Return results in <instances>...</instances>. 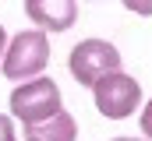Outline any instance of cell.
Returning a JSON list of instances; mask_svg holds the SVG:
<instances>
[{
    "label": "cell",
    "mask_w": 152,
    "mask_h": 141,
    "mask_svg": "<svg viewBox=\"0 0 152 141\" xmlns=\"http://www.w3.org/2000/svg\"><path fill=\"white\" fill-rule=\"evenodd\" d=\"M64 109V99H60V88L53 78H32L25 85H18L11 92V113L32 127V124H46L50 116H57Z\"/></svg>",
    "instance_id": "1"
},
{
    "label": "cell",
    "mask_w": 152,
    "mask_h": 141,
    "mask_svg": "<svg viewBox=\"0 0 152 141\" xmlns=\"http://www.w3.org/2000/svg\"><path fill=\"white\" fill-rule=\"evenodd\" d=\"M46 60H50V42H46V32L36 28V32H21L11 39V46L4 49L0 67L11 81H28L46 67Z\"/></svg>",
    "instance_id": "2"
},
{
    "label": "cell",
    "mask_w": 152,
    "mask_h": 141,
    "mask_svg": "<svg viewBox=\"0 0 152 141\" xmlns=\"http://www.w3.org/2000/svg\"><path fill=\"white\" fill-rule=\"evenodd\" d=\"M67 70L75 74L78 85H88V88H92L99 78L120 70V53H117L113 42L85 39V42H78L75 49H71V57H67Z\"/></svg>",
    "instance_id": "3"
},
{
    "label": "cell",
    "mask_w": 152,
    "mask_h": 141,
    "mask_svg": "<svg viewBox=\"0 0 152 141\" xmlns=\"http://www.w3.org/2000/svg\"><path fill=\"white\" fill-rule=\"evenodd\" d=\"M92 95H96V109L110 120H124L131 116L138 102H142V85L134 78H127L124 70H113L106 78H99L92 85Z\"/></svg>",
    "instance_id": "4"
},
{
    "label": "cell",
    "mask_w": 152,
    "mask_h": 141,
    "mask_svg": "<svg viewBox=\"0 0 152 141\" xmlns=\"http://www.w3.org/2000/svg\"><path fill=\"white\" fill-rule=\"evenodd\" d=\"M25 14L36 21L42 32H64L78 18L75 0H25Z\"/></svg>",
    "instance_id": "5"
},
{
    "label": "cell",
    "mask_w": 152,
    "mask_h": 141,
    "mask_svg": "<svg viewBox=\"0 0 152 141\" xmlns=\"http://www.w3.org/2000/svg\"><path fill=\"white\" fill-rule=\"evenodd\" d=\"M25 134L36 141H75L78 138V124L75 116L67 113V109H60L57 116H50L46 124H32V127H25Z\"/></svg>",
    "instance_id": "6"
},
{
    "label": "cell",
    "mask_w": 152,
    "mask_h": 141,
    "mask_svg": "<svg viewBox=\"0 0 152 141\" xmlns=\"http://www.w3.org/2000/svg\"><path fill=\"white\" fill-rule=\"evenodd\" d=\"M124 7L134 14H152V0H124Z\"/></svg>",
    "instance_id": "7"
},
{
    "label": "cell",
    "mask_w": 152,
    "mask_h": 141,
    "mask_svg": "<svg viewBox=\"0 0 152 141\" xmlns=\"http://www.w3.org/2000/svg\"><path fill=\"white\" fill-rule=\"evenodd\" d=\"M142 134L152 138V99L145 102V109H142Z\"/></svg>",
    "instance_id": "8"
},
{
    "label": "cell",
    "mask_w": 152,
    "mask_h": 141,
    "mask_svg": "<svg viewBox=\"0 0 152 141\" xmlns=\"http://www.w3.org/2000/svg\"><path fill=\"white\" fill-rule=\"evenodd\" d=\"M0 141H14V124H11V116H4V113H0Z\"/></svg>",
    "instance_id": "9"
},
{
    "label": "cell",
    "mask_w": 152,
    "mask_h": 141,
    "mask_svg": "<svg viewBox=\"0 0 152 141\" xmlns=\"http://www.w3.org/2000/svg\"><path fill=\"white\" fill-rule=\"evenodd\" d=\"M4 46H7V32H4V25H0V60H4Z\"/></svg>",
    "instance_id": "10"
},
{
    "label": "cell",
    "mask_w": 152,
    "mask_h": 141,
    "mask_svg": "<svg viewBox=\"0 0 152 141\" xmlns=\"http://www.w3.org/2000/svg\"><path fill=\"white\" fill-rule=\"evenodd\" d=\"M113 141H134V138H113Z\"/></svg>",
    "instance_id": "11"
},
{
    "label": "cell",
    "mask_w": 152,
    "mask_h": 141,
    "mask_svg": "<svg viewBox=\"0 0 152 141\" xmlns=\"http://www.w3.org/2000/svg\"><path fill=\"white\" fill-rule=\"evenodd\" d=\"M25 141H36V138H25Z\"/></svg>",
    "instance_id": "12"
}]
</instances>
